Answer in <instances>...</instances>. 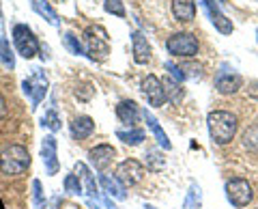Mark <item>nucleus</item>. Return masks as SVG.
Segmentation results:
<instances>
[{"mask_svg": "<svg viewBox=\"0 0 258 209\" xmlns=\"http://www.w3.org/2000/svg\"><path fill=\"white\" fill-rule=\"evenodd\" d=\"M207 127H209L211 140L215 144H220V147H224V144L232 142V138H235L239 119L228 110H213L207 117Z\"/></svg>", "mask_w": 258, "mask_h": 209, "instance_id": "1", "label": "nucleus"}, {"mask_svg": "<svg viewBox=\"0 0 258 209\" xmlns=\"http://www.w3.org/2000/svg\"><path fill=\"white\" fill-rule=\"evenodd\" d=\"M30 166V153L22 144H9L0 151V173L7 177H18Z\"/></svg>", "mask_w": 258, "mask_h": 209, "instance_id": "2", "label": "nucleus"}, {"mask_svg": "<svg viewBox=\"0 0 258 209\" xmlns=\"http://www.w3.org/2000/svg\"><path fill=\"white\" fill-rule=\"evenodd\" d=\"M84 50L86 56L91 61H106L110 56V37L108 30L99 26V24H93V26H86L84 30Z\"/></svg>", "mask_w": 258, "mask_h": 209, "instance_id": "3", "label": "nucleus"}, {"mask_svg": "<svg viewBox=\"0 0 258 209\" xmlns=\"http://www.w3.org/2000/svg\"><path fill=\"white\" fill-rule=\"evenodd\" d=\"M13 43H15V50L20 52V56H24V59H35V56L39 54L41 56V43H39V39L35 37V33L26 26V24H15L13 30Z\"/></svg>", "mask_w": 258, "mask_h": 209, "instance_id": "4", "label": "nucleus"}, {"mask_svg": "<svg viewBox=\"0 0 258 209\" xmlns=\"http://www.w3.org/2000/svg\"><path fill=\"white\" fill-rule=\"evenodd\" d=\"M166 50L168 54L176 56V59H194L200 50V43H198V37L191 33H174L168 37Z\"/></svg>", "mask_w": 258, "mask_h": 209, "instance_id": "5", "label": "nucleus"}, {"mask_svg": "<svg viewBox=\"0 0 258 209\" xmlns=\"http://www.w3.org/2000/svg\"><path fill=\"white\" fill-rule=\"evenodd\" d=\"M47 88H50V80H47V76L43 74L41 69H35L32 74L22 82V91L24 95L30 99V108L37 110V106L45 99L47 95Z\"/></svg>", "mask_w": 258, "mask_h": 209, "instance_id": "6", "label": "nucleus"}, {"mask_svg": "<svg viewBox=\"0 0 258 209\" xmlns=\"http://www.w3.org/2000/svg\"><path fill=\"white\" fill-rule=\"evenodd\" d=\"M226 198H228L230 205L235 207H247L254 198V190L249 186L247 179H241V177H235V179L226 181Z\"/></svg>", "mask_w": 258, "mask_h": 209, "instance_id": "7", "label": "nucleus"}, {"mask_svg": "<svg viewBox=\"0 0 258 209\" xmlns=\"http://www.w3.org/2000/svg\"><path fill=\"white\" fill-rule=\"evenodd\" d=\"M114 177L123 183V188H134L144 179V164L138 160H123L116 166Z\"/></svg>", "mask_w": 258, "mask_h": 209, "instance_id": "8", "label": "nucleus"}, {"mask_svg": "<svg viewBox=\"0 0 258 209\" xmlns=\"http://www.w3.org/2000/svg\"><path fill=\"white\" fill-rule=\"evenodd\" d=\"M205 9L209 13V18H211L213 26L220 30L222 35H230L232 30H235V24H232V20H228V15L222 13V3L220 0H203Z\"/></svg>", "mask_w": 258, "mask_h": 209, "instance_id": "9", "label": "nucleus"}, {"mask_svg": "<svg viewBox=\"0 0 258 209\" xmlns=\"http://www.w3.org/2000/svg\"><path fill=\"white\" fill-rule=\"evenodd\" d=\"M114 155H116V151L112 144H97V147H93L88 151V162L93 164L95 171L103 173L112 162H114Z\"/></svg>", "mask_w": 258, "mask_h": 209, "instance_id": "10", "label": "nucleus"}, {"mask_svg": "<svg viewBox=\"0 0 258 209\" xmlns=\"http://www.w3.org/2000/svg\"><path fill=\"white\" fill-rule=\"evenodd\" d=\"M142 93L147 95V99L153 108H161L166 103V93H164V86H161V80L157 76L149 74L142 82Z\"/></svg>", "mask_w": 258, "mask_h": 209, "instance_id": "11", "label": "nucleus"}, {"mask_svg": "<svg viewBox=\"0 0 258 209\" xmlns=\"http://www.w3.org/2000/svg\"><path fill=\"white\" fill-rule=\"evenodd\" d=\"M132 54H134L136 65H147L151 61V43L140 30H134L132 33Z\"/></svg>", "mask_w": 258, "mask_h": 209, "instance_id": "12", "label": "nucleus"}, {"mask_svg": "<svg viewBox=\"0 0 258 209\" xmlns=\"http://www.w3.org/2000/svg\"><path fill=\"white\" fill-rule=\"evenodd\" d=\"M241 86H243V78L239 74H232V71H220L215 78V88L220 95H232Z\"/></svg>", "mask_w": 258, "mask_h": 209, "instance_id": "13", "label": "nucleus"}, {"mask_svg": "<svg viewBox=\"0 0 258 209\" xmlns=\"http://www.w3.org/2000/svg\"><path fill=\"white\" fill-rule=\"evenodd\" d=\"M41 160L47 175H56V171H58V155H56V138L52 134L45 136L41 142Z\"/></svg>", "mask_w": 258, "mask_h": 209, "instance_id": "14", "label": "nucleus"}, {"mask_svg": "<svg viewBox=\"0 0 258 209\" xmlns=\"http://www.w3.org/2000/svg\"><path fill=\"white\" fill-rule=\"evenodd\" d=\"M140 115H142V112H140L138 103H136L134 99H123V101L116 103V117H118V121L129 125V127H136Z\"/></svg>", "mask_w": 258, "mask_h": 209, "instance_id": "15", "label": "nucleus"}, {"mask_svg": "<svg viewBox=\"0 0 258 209\" xmlns=\"http://www.w3.org/2000/svg\"><path fill=\"white\" fill-rule=\"evenodd\" d=\"M93 132H95V121L91 117L80 115V117H76L74 121H71V136H74L76 140H84Z\"/></svg>", "mask_w": 258, "mask_h": 209, "instance_id": "16", "label": "nucleus"}, {"mask_svg": "<svg viewBox=\"0 0 258 209\" xmlns=\"http://www.w3.org/2000/svg\"><path fill=\"white\" fill-rule=\"evenodd\" d=\"M172 15L179 22H191L196 18V0H172Z\"/></svg>", "mask_w": 258, "mask_h": 209, "instance_id": "17", "label": "nucleus"}, {"mask_svg": "<svg viewBox=\"0 0 258 209\" xmlns=\"http://www.w3.org/2000/svg\"><path fill=\"white\" fill-rule=\"evenodd\" d=\"M161 86H164V93H166V101L170 103H181L183 99V88H181V82H176V80L172 76H164L161 78Z\"/></svg>", "mask_w": 258, "mask_h": 209, "instance_id": "18", "label": "nucleus"}, {"mask_svg": "<svg viewBox=\"0 0 258 209\" xmlns=\"http://www.w3.org/2000/svg\"><path fill=\"white\" fill-rule=\"evenodd\" d=\"M30 7L32 11L39 13L43 20H47L52 26H60V20H58V13L54 11V7L47 3V0H30Z\"/></svg>", "mask_w": 258, "mask_h": 209, "instance_id": "19", "label": "nucleus"}, {"mask_svg": "<svg viewBox=\"0 0 258 209\" xmlns=\"http://www.w3.org/2000/svg\"><path fill=\"white\" fill-rule=\"evenodd\" d=\"M142 117H144V121H147V125L151 127V132L155 134V138H157V142H159V147H164L166 151H170L172 149V142L168 140V136H166V132L159 127V123H157V119L151 115L149 110H142Z\"/></svg>", "mask_w": 258, "mask_h": 209, "instance_id": "20", "label": "nucleus"}, {"mask_svg": "<svg viewBox=\"0 0 258 209\" xmlns=\"http://www.w3.org/2000/svg\"><path fill=\"white\" fill-rule=\"evenodd\" d=\"M99 183L103 186V190L108 192V194L116 196V198H125V188L123 183H120L116 177H110V175H101L99 177Z\"/></svg>", "mask_w": 258, "mask_h": 209, "instance_id": "21", "label": "nucleus"}, {"mask_svg": "<svg viewBox=\"0 0 258 209\" xmlns=\"http://www.w3.org/2000/svg\"><path fill=\"white\" fill-rule=\"evenodd\" d=\"M116 136H118V140H123L125 144H132V147H136V144H140L144 138H147V132H144L142 127H129V132L118 130Z\"/></svg>", "mask_w": 258, "mask_h": 209, "instance_id": "22", "label": "nucleus"}, {"mask_svg": "<svg viewBox=\"0 0 258 209\" xmlns=\"http://www.w3.org/2000/svg\"><path fill=\"white\" fill-rule=\"evenodd\" d=\"M147 168L153 173H159V171H164V166H166V160H164V153H161L159 149H151L147 151Z\"/></svg>", "mask_w": 258, "mask_h": 209, "instance_id": "23", "label": "nucleus"}, {"mask_svg": "<svg viewBox=\"0 0 258 209\" xmlns=\"http://www.w3.org/2000/svg\"><path fill=\"white\" fill-rule=\"evenodd\" d=\"M0 63L9 69H15V54H13L11 45L5 37H0Z\"/></svg>", "mask_w": 258, "mask_h": 209, "instance_id": "24", "label": "nucleus"}, {"mask_svg": "<svg viewBox=\"0 0 258 209\" xmlns=\"http://www.w3.org/2000/svg\"><path fill=\"white\" fill-rule=\"evenodd\" d=\"M76 173H80V177H82L84 183H86V194L95 196V194H97V183H95V179H93L91 171H88V168H86V164L78 162V164H76Z\"/></svg>", "mask_w": 258, "mask_h": 209, "instance_id": "25", "label": "nucleus"}, {"mask_svg": "<svg viewBox=\"0 0 258 209\" xmlns=\"http://www.w3.org/2000/svg\"><path fill=\"white\" fill-rule=\"evenodd\" d=\"M62 43H64V47L71 52V54H76V56H82V54H86V50H84V45H82V41L74 35V33H64V37H62Z\"/></svg>", "mask_w": 258, "mask_h": 209, "instance_id": "26", "label": "nucleus"}, {"mask_svg": "<svg viewBox=\"0 0 258 209\" xmlns=\"http://www.w3.org/2000/svg\"><path fill=\"white\" fill-rule=\"evenodd\" d=\"M243 144L249 149V151H254V153H258V123H254V125H249L247 130L243 132Z\"/></svg>", "mask_w": 258, "mask_h": 209, "instance_id": "27", "label": "nucleus"}, {"mask_svg": "<svg viewBox=\"0 0 258 209\" xmlns=\"http://www.w3.org/2000/svg\"><path fill=\"white\" fill-rule=\"evenodd\" d=\"M32 207H35V209H45L47 207V200H45L41 181H39V179L32 181Z\"/></svg>", "mask_w": 258, "mask_h": 209, "instance_id": "28", "label": "nucleus"}, {"mask_svg": "<svg viewBox=\"0 0 258 209\" xmlns=\"http://www.w3.org/2000/svg\"><path fill=\"white\" fill-rule=\"evenodd\" d=\"M198 207H200V186L191 183L187 198H185V203H183V209H198Z\"/></svg>", "mask_w": 258, "mask_h": 209, "instance_id": "29", "label": "nucleus"}, {"mask_svg": "<svg viewBox=\"0 0 258 209\" xmlns=\"http://www.w3.org/2000/svg\"><path fill=\"white\" fill-rule=\"evenodd\" d=\"M41 125L43 127H50L52 132H58L60 130V117H58V112H56L54 108H50L43 115V119H41Z\"/></svg>", "mask_w": 258, "mask_h": 209, "instance_id": "30", "label": "nucleus"}, {"mask_svg": "<svg viewBox=\"0 0 258 209\" xmlns=\"http://www.w3.org/2000/svg\"><path fill=\"white\" fill-rule=\"evenodd\" d=\"M103 9H106V13L116 15V18H125V5H123V0H103Z\"/></svg>", "mask_w": 258, "mask_h": 209, "instance_id": "31", "label": "nucleus"}, {"mask_svg": "<svg viewBox=\"0 0 258 209\" xmlns=\"http://www.w3.org/2000/svg\"><path fill=\"white\" fill-rule=\"evenodd\" d=\"M62 186H64V192H69V194H82V183H80L78 175H67Z\"/></svg>", "mask_w": 258, "mask_h": 209, "instance_id": "32", "label": "nucleus"}, {"mask_svg": "<svg viewBox=\"0 0 258 209\" xmlns=\"http://www.w3.org/2000/svg\"><path fill=\"white\" fill-rule=\"evenodd\" d=\"M93 95H95V86L91 82H82V84L76 86V97L78 99L88 101V99H93Z\"/></svg>", "mask_w": 258, "mask_h": 209, "instance_id": "33", "label": "nucleus"}, {"mask_svg": "<svg viewBox=\"0 0 258 209\" xmlns=\"http://www.w3.org/2000/svg\"><path fill=\"white\" fill-rule=\"evenodd\" d=\"M164 67H166L168 71H170V74H168V76H172V78L176 80V82H183V80H185V76H183L181 67H179V65H174L172 61H166V63H164Z\"/></svg>", "mask_w": 258, "mask_h": 209, "instance_id": "34", "label": "nucleus"}, {"mask_svg": "<svg viewBox=\"0 0 258 209\" xmlns=\"http://www.w3.org/2000/svg\"><path fill=\"white\" fill-rule=\"evenodd\" d=\"M7 117V99L3 97V93H0V121Z\"/></svg>", "mask_w": 258, "mask_h": 209, "instance_id": "35", "label": "nucleus"}]
</instances>
